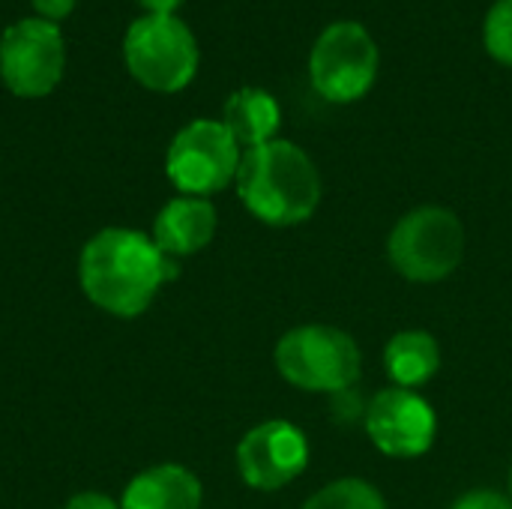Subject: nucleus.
<instances>
[{
  "label": "nucleus",
  "instance_id": "obj_18",
  "mask_svg": "<svg viewBox=\"0 0 512 509\" xmlns=\"http://www.w3.org/2000/svg\"><path fill=\"white\" fill-rule=\"evenodd\" d=\"M30 3H33V9H36L39 18L57 24V21H63V18L72 15V9H75L78 0H30Z\"/></svg>",
  "mask_w": 512,
  "mask_h": 509
},
{
  "label": "nucleus",
  "instance_id": "obj_1",
  "mask_svg": "<svg viewBox=\"0 0 512 509\" xmlns=\"http://www.w3.org/2000/svg\"><path fill=\"white\" fill-rule=\"evenodd\" d=\"M174 276L177 261L162 255L153 237L135 228H102L78 255L84 297L114 318L144 315L159 288Z\"/></svg>",
  "mask_w": 512,
  "mask_h": 509
},
{
  "label": "nucleus",
  "instance_id": "obj_15",
  "mask_svg": "<svg viewBox=\"0 0 512 509\" xmlns=\"http://www.w3.org/2000/svg\"><path fill=\"white\" fill-rule=\"evenodd\" d=\"M303 509H387V501L372 483L360 477H345L318 489Z\"/></svg>",
  "mask_w": 512,
  "mask_h": 509
},
{
  "label": "nucleus",
  "instance_id": "obj_5",
  "mask_svg": "<svg viewBox=\"0 0 512 509\" xmlns=\"http://www.w3.org/2000/svg\"><path fill=\"white\" fill-rule=\"evenodd\" d=\"M129 75L153 93H177L198 72L195 33L177 15H141L123 39Z\"/></svg>",
  "mask_w": 512,
  "mask_h": 509
},
{
  "label": "nucleus",
  "instance_id": "obj_12",
  "mask_svg": "<svg viewBox=\"0 0 512 509\" xmlns=\"http://www.w3.org/2000/svg\"><path fill=\"white\" fill-rule=\"evenodd\" d=\"M201 501V480L189 468L165 462L129 480L120 498V509H201Z\"/></svg>",
  "mask_w": 512,
  "mask_h": 509
},
{
  "label": "nucleus",
  "instance_id": "obj_17",
  "mask_svg": "<svg viewBox=\"0 0 512 509\" xmlns=\"http://www.w3.org/2000/svg\"><path fill=\"white\" fill-rule=\"evenodd\" d=\"M453 509H512V498L501 495V492H492V489H477V492H468L462 495Z\"/></svg>",
  "mask_w": 512,
  "mask_h": 509
},
{
  "label": "nucleus",
  "instance_id": "obj_16",
  "mask_svg": "<svg viewBox=\"0 0 512 509\" xmlns=\"http://www.w3.org/2000/svg\"><path fill=\"white\" fill-rule=\"evenodd\" d=\"M483 45L501 66H512V0H498L486 12Z\"/></svg>",
  "mask_w": 512,
  "mask_h": 509
},
{
  "label": "nucleus",
  "instance_id": "obj_6",
  "mask_svg": "<svg viewBox=\"0 0 512 509\" xmlns=\"http://www.w3.org/2000/svg\"><path fill=\"white\" fill-rule=\"evenodd\" d=\"M378 45L360 21H333L312 45V87L336 105L363 99L378 78Z\"/></svg>",
  "mask_w": 512,
  "mask_h": 509
},
{
  "label": "nucleus",
  "instance_id": "obj_13",
  "mask_svg": "<svg viewBox=\"0 0 512 509\" xmlns=\"http://www.w3.org/2000/svg\"><path fill=\"white\" fill-rule=\"evenodd\" d=\"M222 123L243 150L261 147L276 138L282 123L279 102L261 87H240L222 108Z\"/></svg>",
  "mask_w": 512,
  "mask_h": 509
},
{
  "label": "nucleus",
  "instance_id": "obj_14",
  "mask_svg": "<svg viewBox=\"0 0 512 509\" xmlns=\"http://www.w3.org/2000/svg\"><path fill=\"white\" fill-rule=\"evenodd\" d=\"M384 369L396 387H420L441 369V348L426 330H402L384 348Z\"/></svg>",
  "mask_w": 512,
  "mask_h": 509
},
{
  "label": "nucleus",
  "instance_id": "obj_11",
  "mask_svg": "<svg viewBox=\"0 0 512 509\" xmlns=\"http://www.w3.org/2000/svg\"><path fill=\"white\" fill-rule=\"evenodd\" d=\"M216 207L207 198L177 195L171 198L153 222V243L168 258H186L207 249L216 237Z\"/></svg>",
  "mask_w": 512,
  "mask_h": 509
},
{
  "label": "nucleus",
  "instance_id": "obj_10",
  "mask_svg": "<svg viewBox=\"0 0 512 509\" xmlns=\"http://www.w3.org/2000/svg\"><path fill=\"white\" fill-rule=\"evenodd\" d=\"M309 465L306 435L288 420H267L237 444V471L249 489L276 492L297 480Z\"/></svg>",
  "mask_w": 512,
  "mask_h": 509
},
{
  "label": "nucleus",
  "instance_id": "obj_19",
  "mask_svg": "<svg viewBox=\"0 0 512 509\" xmlns=\"http://www.w3.org/2000/svg\"><path fill=\"white\" fill-rule=\"evenodd\" d=\"M63 509H120V501H114L102 492H78L63 504Z\"/></svg>",
  "mask_w": 512,
  "mask_h": 509
},
{
  "label": "nucleus",
  "instance_id": "obj_20",
  "mask_svg": "<svg viewBox=\"0 0 512 509\" xmlns=\"http://www.w3.org/2000/svg\"><path fill=\"white\" fill-rule=\"evenodd\" d=\"M138 3L147 9V15H174L183 0H138Z\"/></svg>",
  "mask_w": 512,
  "mask_h": 509
},
{
  "label": "nucleus",
  "instance_id": "obj_8",
  "mask_svg": "<svg viewBox=\"0 0 512 509\" xmlns=\"http://www.w3.org/2000/svg\"><path fill=\"white\" fill-rule=\"evenodd\" d=\"M66 72V45L57 24L21 18L0 36V78L12 96L42 99Z\"/></svg>",
  "mask_w": 512,
  "mask_h": 509
},
{
  "label": "nucleus",
  "instance_id": "obj_2",
  "mask_svg": "<svg viewBox=\"0 0 512 509\" xmlns=\"http://www.w3.org/2000/svg\"><path fill=\"white\" fill-rule=\"evenodd\" d=\"M234 183L243 207L273 228L300 225L312 219L321 204V174L315 162L303 147L282 138L243 150Z\"/></svg>",
  "mask_w": 512,
  "mask_h": 509
},
{
  "label": "nucleus",
  "instance_id": "obj_21",
  "mask_svg": "<svg viewBox=\"0 0 512 509\" xmlns=\"http://www.w3.org/2000/svg\"><path fill=\"white\" fill-rule=\"evenodd\" d=\"M510 495H512V468H510Z\"/></svg>",
  "mask_w": 512,
  "mask_h": 509
},
{
  "label": "nucleus",
  "instance_id": "obj_3",
  "mask_svg": "<svg viewBox=\"0 0 512 509\" xmlns=\"http://www.w3.org/2000/svg\"><path fill=\"white\" fill-rule=\"evenodd\" d=\"M276 369L279 375L306 393H345L357 384L363 357L357 342L327 324H306L288 330L276 345Z\"/></svg>",
  "mask_w": 512,
  "mask_h": 509
},
{
  "label": "nucleus",
  "instance_id": "obj_9",
  "mask_svg": "<svg viewBox=\"0 0 512 509\" xmlns=\"http://www.w3.org/2000/svg\"><path fill=\"white\" fill-rule=\"evenodd\" d=\"M366 432L384 456L417 459L432 450L438 420L432 405L414 390L387 387L366 408Z\"/></svg>",
  "mask_w": 512,
  "mask_h": 509
},
{
  "label": "nucleus",
  "instance_id": "obj_4",
  "mask_svg": "<svg viewBox=\"0 0 512 509\" xmlns=\"http://www.w3.org/2000/svg\"><path fill=\"white\" fill-rule=\"evenodd\" d=\"M387 258L408 282H441L465 258V225L447 207H417L390 231Z\"/></svg>",
  "mask_w": 512,
  "mask_h": 509
},
{
  "label": "nucleus",
  "instance_id": "obj_7",
  "mask_svg": "<svg viewBox=\"0 0 512 509\" xmlns=\"http://www.w3.org/2000/svg\"><path fill=\"white\" fill-rule=\"evenodd\" d=\"M240 159L243 147L222 120H192L174 135L165 153V174L180 195L207 198L237 180Z\"/></svg>",
  "mask_w": 512,
  "mask_h": 509
}]
</instances>
